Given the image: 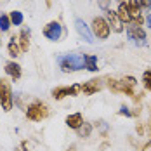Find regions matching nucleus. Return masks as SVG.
Here are the masks:
<instances>
[{"label": "nucleus", "instance_id": "1", "mask_svg": "<svg viewBox=\"0 0 151 151\" xmlns=\"http://www.w3.org/2000/svg\"><path fill=\"white\" fill-rule=\"evenodd\" d=\"M0 104L4 111H11L14 104V94L9 78H0Z\"/></svg>", "mask_w": 151, "mask_h": 151}, {"label": "nucleus", "instance_id": "2", "mask_svg": "<svg viewBox=\"0 0 151 151\" xmlns=\"http://www.w3.org/2000/svg\"><path fill=\"white\" fill-rule=\"evenodd\" d=\"M49 116V106L42 101H35L26 108V118L31 122H42Z\"/></svg>", "mask_w": 151, "mask_h": 151}, {"label": "nucleus", "instance_id": "3", "mask_svg": "<svg viewBox=\"0 0 151 151\" xmlns=\"http://www.w3.org/2000/svg\"><path fill=\"white\" fill-rule=\"evenodd\" d=\"M59 64H61V70H63L64 73L78 71V70L83 68V56H75V54H71V56L61 58Z\"/></svg>", "mask_w": 151, "mask_h": 151}, {"label": "nucleus", "instance_id": "4", "mask_svg": "<svg viewBox=\"0 0 151 151\" xmlns=\"http://www.w3.org/2000/svg\"><path fill=\"white\" fill-rule=\"evenodd\" d=\"M106 87H108L109 91H113V92H122V94H127V96H130L134 101H139V99H141V97H137V94H134V89H130V87H127V85H125V82H123V80L108 78Z\"/></svg>", "mask_w": 151, "mask_h": 151}, {"label": "nucleus", "instance_id": "5", "mask_svg": "<svg viewBox=\"0 0 151 151\" xmlns=\"http://www.w3.org/2000/svg\"><path fill=\"white\" fill-rule=\"evenodd\" d=\"M109 24L104 17H94L92 21V33L99 38V40H106L109 37Z\"/></svg>", "mask_w": 151, "mask_h": 151}, {"label": "nucleus", "instance_id": "6", "mask_svg": "<svg viewBox=\"0 0 151 151\" xmlns=\"http://www.w3.org/2000/svg\"><path fill=\"white\" fill-rule=\"evenodd\" d=\"M61 35H63V26H61L59 21H50V23L45 24V28H44V37L45 38L52 40V42H58L61 38Z\"/></svg>", "mask_w": 151, "mask_h": 151}, {"label": "nucleus", "instance_id": "7", "mask_svg": "<svg viewBox=\"0 0 151 151\" xmlns=\"http://www.w3.org/2000/svg\"><path fill=\"white\" fill-rule=\"evenodd\" d=\"M80 94V85H71V87H56V89H52V97L56 99V101H61V99H64V97H68V96H71V97H75Z\"/></svg>", "mask_w": 151, "mask_h": 151}, {"label": "nucleus", "instance_id": "8", "mask_svg": "<svg viewBox=\"0 0 151 151\" xmlns=\"http://www.w3.org/2000/svg\"><path fill=\"white\" fill-rule=\"evenodd\" d=\"M106 21H108V24H109V30H113L115 33H122V31H123V23L118 19V16H116L115 11L106 9Z\"/></svg>", "mask_w": 151, "mask_h": 151}, {"label": "nucleus", "instance_id": "9", "mask_svg": "<svg viewBox=\"0 0 151 151\" xmlns=\"http://www.w3.org/2000/svg\"><path fill=\"white\" fill-rule=\"evenodd\" d=\"M101 89H103V80H101V78H92L87 83H82V85H80V92H83V94H87V96H92V94L99 92Z\"/></svg>", "mask_w": 151, "mask_h": 151}, {"label": "nucleus", "instance_id": "10", "mask_svg": "<svg viewBox=\"0 0 151 151\" xmlns=\"http://www.w3.org/2000/svg\"><path fill=\"white\" fill-rule=\"evenodd\" d=\"M127 5H129V12H130V17H132V24L141 26V24H142V21H144V17H142V14H141L139 2H137V0H130Z\"/></svg>", "mask_w": 151, "mask_h": 151}, {"label": "nucleus", "instance_id": "11", "mask_svg": "<svg viewBox=\"0 0 151 151\" xmlns=\"http://www.w3.org/2000/svg\"><path fill=\"white\" fill-rule=\"evenodd\" d=\"M75 28H76V31H78V35H80L85 42H89V44L94 42V40H92V33H91V30H89V26L85 24V21H83V19L76 17V19H75Z\"/></svg>", "mask_w": 151, "mask_h": 151}, {"label": "nucleus", "instance_id": "12", "mask_svg": "<svg viewBox=\"0 0 151 151\" xmlns=\"http://www.w3.org/2000/svg\"><path fill=\"white\" fill-rule=\"evenodd\" d=\"M127 33H129V37H130V40H144L146 38V31L142 30L141 26H136V24H130V26H127Z\"/></svg>", "mask_w": 151, "mask_h": 151}, {"label": "nucleus", "instance_id": "13", "mask_svg": "<svg viewBox=\"0 0 151 151\" xmlns=\"http://www.w3.org/2000/svg\"><path fill=\"white\" fill-rule=\"evenodd\" d=\"M4 70H5V73L11 76L12 80H19L21 78V66L17 63H14V61H9Z\"/></svg>", "mask_w": 151, "mask_h": 151}, {"label": "nucleus", "instance_id": "14", "mask_svg": "<svg viewBox=\"0 0 151 151\" xmlns=\"http://www.w3.org/2000/svg\"><path fill=\"white\" fill-rule=\"evenodd\" d=\"M82 123H83V116H82V113H71V115L66 116V125H68L70 129H73V130L80 129Z\"/></svg>", "mask_w": 151, "mask_h": 151}, {"label": "nucleus", "instance_id": "15", "mask_svg": "<svg viewBox=\"0 0 151 151\" xmlns=\"http://www.w3.org/2000/svg\"><path fill=\"white\" fill-rule=\"evenodd\" d=\"M116 16L122 23H132V17H130V12H129V5L122 2L118 5V11H116Z\"/></svg>", "mask_w": 151, "mask_h": 151}, {"label": "nucleus", "instance_id": "16", "mask_svg": "<svg viewBox=\"0 0 151 151\" xmlns=\"http://www.w3.org/2000/svg\"><path fill=\"white\" fill-rule=\"evenodd\" d=\"M17 38H19V49H21V52H28V49H30V31L21 30Z\"/></svg>", "mask_w": 151, "mask_h": 151}, {"label": "nucleus", "instance_id": "17", "mask_svg": "<svg viewBox=\"0 0 151 151\" xmlns=\"http://www.w3.org/2000/svg\"><path fill=\"white\" fill-rule=\"evenodd\" d=\"M83 68H87L89 71H97V58L91 56V54H85L83 56Z\"/></svg>", "mask_w": 151, "mask_h": 151}, {"label": "nucleus", "instance_id": "18", "mask_svg": "<svg viewBox=\"0 0 151 151\" xmlns=\"http://www.w3.org/2000/svg\"><path fill=\"white\" fill-rule=\"evenodd\" d=\"M7 50H9V56H12V58L21 56V49H19L17 42H16V37L11 38V42H9V45H7Z\"/></svg>", "mask_w": 151, "mask_h": 151}, {"label": "nucleus", "instance_id": "19", "mask_svg": "<svg viewBox=\"0 0 151 151\" xmlns=\"http://www.w3.org/2000/svg\"><path fill=\"white\" fill-rule=\"evenodd\" d=\"M76 132H78V137L87 139V137H91V134H92V125L83 122V123H82V127H80V129H76Z\"/></svg>", "mask_w": 151, "mask_h": 151}, {"label": "nucleus", "instance_id": "20", "mask_svg": "<svg viewBox=\"0 0 151 151\" xmlns=\"http://www.w3.org/2000/svg\"><path fill=\"white\" fill-rule=\"evenodd\" d=\"M9 19H11V24H14V26H19V24H23V21H24V17H23V12H19V11H12V12L9 14Z\"/></svg>", "mask_w": 151, "mask_h": 151}, {"label": "nucleus", "instance_id": "21", "mask_svg": "<svg viewBox=\"0 0 151 151\" xmlns=\"http://www.w3.org/2000/svg\"><path fill=\"white\" fill-rule=\"evenodd\" d=\"M11 28V19L7 14H0V30L2 31H7Z\"/></svg>", "mask_w": 151, "mask_h": 151}, {"label": "nucleus", "instance_id": "22", "mask_svg": "<svg viewBox=\"0 0 151 151\" xmlns=\"http://www.w3.org/2000/svg\"><path fill=\"white\" fill-rule=\"evenodd\" d=\"M142 83H144V89L151 92V70H146L144 75H142Z\"/></svg>", "mask_w": 151, "mask_h": 151}, {"label": "nucleus", "instance_id": "23", "mask_svg": "<svg viewBox=\"0 0 151 151\" xmlns=\"http://www.w3.org/2000/svg\"><path fill=\"white\" fill-rule=\"evenodd\" d=\"M141 9H150L151 7V0H137Z\"/></svg>", "mask_w": 151, "mask_h": 151}, {"label": "nucleus", "instance_id": "24", "mask_svg": "<svg viewBox=\"0 0 151 151\" xmlns=\"http://www.w3.org/2000/svg\"><path fill=\"white\" fill-rule=\"evenodd\" d=\"M109 2H111V0H99V7H101V9H109V7H108V5H109Z\"/></svg>", "mask_w": 151, "mask_h": 151}, {"label": "nucleus", "instance_id": "25", "mask_svg": "<svg viewBox=\"0 0 151 151\" xmlns=\"http://www.w3.org/2000/svg\"><path fill=\"white\" fill-rule=\"evenodd\" d=\"M118 115H125V116H130V111H129V109H127V108L123 106L120 111H118Z\"/></svg>", "mask_w": 151, "mask_h": 151}, {"label": "nucleus", "instance_id": "26", "mask_svg": "<svg viewBox=\"0 0 151 151\" xmlns=\"http://www.w3.org/2000/svg\"><path fill=\"white\" fill-rule=\"evenodd\" d=\"M136 130H137V134H139V136L144 132V129H142V125H141V123H137V125H136Z\"/></svg>", "mask_w": 151, "mask_h": 151}, {"label": "nucleus", "instance_id": "27", "mask_svg": "<svg viewBox=\"0 0 151 151\" xmlns=\"http://www.w3.org/2000/svg\"><path fill=\"white\" fill-rule=\"evenodd\" d=\"M142 151H151V141H150V142H146V144L142 146Z\"/></svg>", "mask_w": 151, "mask_h": 151}, {"label": "nucleus", "instance_id": "28", "mask_svg": "<svg viewBox=\"0 0 151 151\" xmlns=\"http://www.w3.org/2000/svg\"><path fill=\"white\" fill-rule=\"evenodd\" d=\"M146 23H148V26H151V14L146 17Z\"/></svg>", "mask_w": 151, "mask_h": 151}, {"label": "nucleus", "instance_id": "29", "mask_svg": "<svg viewBox=\"0 0 151 151\" xmlns=\"http://www.w3.org/2000/svg\"><path fill=\"white\" fill-rule=\"evenodd\" d=\"M118 2H120V4H122V0H118Z\"/></svg>", "mask_w": 151, "mask_h": 151}]
</instances>
